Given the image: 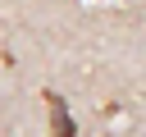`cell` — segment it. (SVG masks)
<instances>
[{"label":"cell","instance_id":"cell-1","mask_svg":"<svg viewBox=\"0 0 146 137\" xmlns=\"http://www.w3.org/2000/svg\"><path fill=\"white\" fill-rule=\"evenodd\" d=\"M46 110H50V137H73V114L59 100V91H46Z\"/></svg>","mask_w":146,"mask_h":137}]
</instances>
